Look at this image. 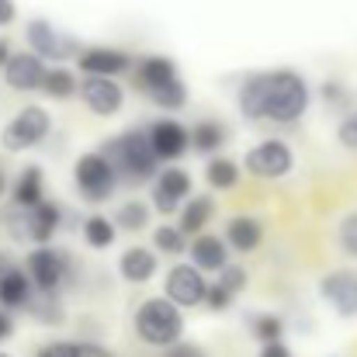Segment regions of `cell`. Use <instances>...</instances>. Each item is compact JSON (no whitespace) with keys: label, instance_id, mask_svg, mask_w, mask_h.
<instances>
[{"label":"cell","instance_id":"cell-1","mask_svg":"<svg viewBox=\"0 0 357 357\" xmlns=\"http://www.w3.org/2000/svg\"><path fill=\"white\" fill-rule=\"evenodd\" d=\"M309 108V84L295 70L250 73L239 87V112L250 121L295 125Z\"/></svg>","mask_w":357,"mask_h":357},{"label":"cell","instance_id":"cell-2","mask_svg":"<svg viewBox=\"0 0 357 357\" xmlns=\"http://www.w3.org/2000/svg\"><path fill=\"white\" fill-rule=\"evenodd\" d=\"M105 156L112 160V167L119 170L125 181H149L160 167V156L149 142V132H125L119 139H112L105 146Z\"/></svg>","mask_w":357,"mask_h":357},{"label":"cell","instance_id":"cell-3","mask_svg":"<svg viewBox=\"0 0 357 357\" xmlns=\"http://www.w3.org/2000/svg\"><path fill=\"white\" fill-rule=\"evenodd\" d=\"M135 333L153 347H174L184 333V316L170 298H146L135 309Z\"/></svg>","mask_w":357,"mask_h":357},{"label":"cell","instance_id":"cell-4","mask_svg":"<svg viewBox=\"0 0 357 357\" xmlns=\"http://www.w3.org/2000/svg\"><path fill=\"white\" fill-rule=\"evenodd\" d=\"M73 177H77V191L94 205L108 202L119 184V170L112 167V160L105 153H84L73 167Z\"/></svg>","mask_w":357,"mask_h":357},{"label":"cell","instance_id":"cell-5","mask_svg":"<svg viewBox=\"0 0 357 357\" xmlns=\"http://www.w3.org/2000/svg\"><path fill=\"white\" fill-rule=\"evenodd\" d=\"M49 128H52L49 112L38 108V105H31V108H24L21 115H14V121L0 132V139H3V149H10V153H24V149L38 146V142L49 135Z\"/></svg>","mask_w":357,"mask_h":357},{"label":"cell","instance_id":"cell-6","mask_svg":"<svg viewBox=\"0 0 357 357\" xmlns=\"http://www.w3.org/2000/svg\"><path fill=\"white\" fill-rule=\"evenodd\" d=\"M243 167H246V174H253V177H260V181H278V177L291 174L295 156H291V149H288L281 139H264V142H257V146L246 153Z\"/></svg>","mask_w":357,"mask_h":357},{"label":"cell","instance_id":"cell-7","mask_svg":"<svg viewBox=\"0 0 357 357\" xmlns=\"http://www.w3.org/2000/svg\"><path fill=\"white\" fill-rule=\"evenodd\" d=\"M163 288H167V298L174 305H198V302L208 298V288L212 284L205 281V271H198L195 264H174L167 271Z\"/></svg>","mask_w":357,"mask_h":357},{"label":"cell","instance_id":"cell-8","mask_svg":"<svg viewBox=\"0 0 357 357\" xmlns=\"http://www.w3.org/2000/svg\"><path fill=\"white\" fill-rule=\"evenodd\" d=\"M24 35H28V45L35 49V56H42V59H73V56H80V42L56 31L45 17L28 21Z\"/></svg>","mask_w":357,"mask_h":357},{"label":"cell","instance_id":"cell-9","mask_svg":"<svg viewBox=\"0 0 357 357\" xmlns=\"http://www.w3.org/2000/svg\"><path fill=\"white\" fill-rule=\"evenodd\" d=\"M63 274H66V257L52 246H35L28 253V278L31 284L42 291V295H52L59 284H63Z\"/></svg>","mask_w":357,"mask_h":357},{"label":"cell","instance_id":"cell-10","mask_svg":"<svg viewBox=\"0 0 357 357\" xmlns=\"http://www.w3.org/2000/svg\"><path fill=\"white\" fill-rule=\"evenodd\" d=\"M319 291L344 319L357 316V271H330L319 281Z\"/></svg>","mask_w":357,"mask_h":357},{"label":"cell","instance_id":"cell-11","mask_svg":"<svg viewBox=\"0 0 357 357\" xmlns=\"http://www.w3.org/2000/svg\"><path fill=\"white\" fill-rule=\"evenodd\" d=\"M188 195H191V177L184 170L170 167V170H160L156 174V184H153V205H156V212H163V215L177 212L188 202Z\"/></svg>","mask_w":357,"mask_h":357},{"label":"cell","instance_id":"cell-12","mask_svg":"<svg viewBox=\"0 0 357 357\" xmlns=\"http://www.w3.org/2000/svg\"><path fill=\"white\" fill-rule=\"evenodd\" d=\"M49 70H45V59L35 56V52H17L7 66H3V80L14 87V91H42Z\"/></svg>","mask_w":357,"mask_h":357},{"label":"cell","instance_id":"cell-13","mask_svg":"<svg viewBox=\"0 0 357 357\" xmlns=\"http://www.w3.org/2000/svg\"><path fill=\"white\" fill-rule=\"evenodd\" d=\"M80 98H84V105H87L94 115H101V119L115 115L121 108V101H125L121 87L112 77H87V80L80 84Z\"/></svg>","mask_w":357,"mask_h":357},{"label":"cell","instance_id":"cell-14","mask_svg":"<svg viewBox=\"0 0 357 357\" xmlns=\"http://www.w3.org/2000/svg\"><path fill=\"white\" fill-rule=\"evenodd\" d=\"M149 142H153V149H156L160 160H177L191 146V132L181 121L160 119V121H153V128H149Z\"/></svg>","mask_w":357,"mask_h":357},{"label":"cell","instance_id":"cell-15","mask_svg":"<svg viewBox=\"0 0 357 357\" xmlns=\"http://www.w3.org/2000/svg\"><path fill=\"white\" fill-rule=\"evenodd\" d=\"M77 66H80L87 77H119V73H125L132 63H128V56L119 52V49L98 45V49H84L80 59H77Z\"/></svg>","mask_w":357,"mask_h":357},{"label":"cell","instance_id":"cell-16","mask_svg":"<svg viewBox=\"0 0 357 357\" xmlns=\"http://www.w3.org/2000/svg\"><path fill=\"white\" fill-rule=\"evenodd\" d=\"M170 80H177L174 59H167V56H146V59H139V66H135V84H139L142 94H153V91H160V87L170 84Z\"/></svg>","mask_w":357,"mask_h":357},{"label":"cell","instance_id":"cell-17","mask_svg":"<svg viewBox=\"0 0 357 357\" xmlns=\"http://www.w3.org/2000/svg\"><path fill=\"white\" fill-rule=\"evenodd\" d=\"M191 264L198 271H226L229 267V250H226V243L219 236L202 233V236L191 243Z\"/></svg>","mask_w":357,"mask_h":357},{"label":"cell","instance_id":"cell-18","mask_svg":"<svg viewBox=\"0 0 357 357\" xmlns=\"http://www.w3.org/2000/svg\"><path fill=\"white\" fill-rule=\"evenodd\" d=\"M119 271H121L125 281H132V284H146V281L156 274V253H149L146 246H132V250L121 253Z\"/></svg>","mask_w":357,"mask_h":357},{"label":"cell","instance_id":"cell-19","mask_svg":"<svg viewBox=\"0 0 357 357\" xmlns=\"http://www.w3.org/2000/svg\"><path fill=\"white\" fill-rule=\"evenodd\" d=\"M59 222H63V215H59V208H56L52 202H42V205L28 208V233H31V239H35L38 246H45L49 239L56 236Z\"/></svg>","mask_w":357,"mask_h":357},{"label":"cell","instance_id":"cell-20","mask_svg":"<svg viewBox=\"0 0 357 357\" xmlns=\"http://www.w3.org/2000/svg\"><path fill=\"white\" fill-rule=\"evenodd\" d=\"M45 202V177L38 167H24L17 184H14V205L17 208H35Z\"/></svg>","mask_w":357,"mask_h":357},{"label":"cell","instance_id":"cell-21","mask_svg":"<svg viewBox=\"0 0 357 357\" xmlns=\"http://www.w3.org/2000/svg\"><path fill=\"white\" fill-rule=\"evenodd\" d=\"M226 236H229V246H233V250L250 253V250H257V246H260L264 229H260V222H257V219H250V215H236V219H229Z\"/></svg>","mask_w":357,"mask_h":357},{"label":"cell","instance_id":"cell-22","mask_svg":"<svg viewBox=\"0 0 357 357\" xmlns=\"http://www.w3.org/2000/svg\"><path fill=\"white\" fill-rule=\"evenodd\" d=\"M31 298V278L24 271H10L7 278H0V305L3 309H17Z\"/></svg>","mask_w":357,"mask_h":357},{"label":"cell","instance_id":"cell-23","mask_svg":"<svg viewBox=\"0 0 357 357\" xmlns=\"http://www.w3.org/2000/svg\"><path fill=\"white\" fill-rule=\"evenodd\" d=\"M212 212H215V202H212V198H205V195H202V198H191V202L184 205V212H181V229L202 236V229L208 226Z\"/></svg>","mask_w":357,"mask_h":357},{"label":"cell","instance_id":"cell-24","mask_svg":"<svg viewBox=\"0 0 357 357\" xmlns=\"http://www.w3.org/2000/svg\"><path fill=\"white\" fill-rule=\"evenodd\" d=\"M205 177H208V184H212L215 191H229V188H236V181H239V163L229 160V156H215V160L208 163Z\"/></svg>","mask_w":357,"mask_h":357},{"label":"cell","instance_id":"cell-25","mask_svg":"<svg viewBox=\"0 0 357 357\" xmlns=\"http://www.w3.org/2000/svg\"><path fill=\"white\" fill-rule=\"evenodd\" d=\"M222 142H226V128H222L219 121H212V119L198 121L195 132H191V146H195L198 153H215Z\"/></svg>","mask_w":357,"mask_h":357},{"label":"cell","instance_id":"cell-26","mask_svg":"<svg viewBox=\"0 0 357 357\" xmlns=\"http://www.w3.org/2000/svg\"><path fill=\"white\" fill-rule=\"evenodd\" d=\"M42 91H45L49 98H56V101H66V98H73V94L80 91V84H77V77H73L70 70L56 66V70H49V77H45Z\"/></svg>","mask_w":357,"mask_h":357},{"label":"cell","instance_id":"cell-27","mask_svg":"<svg viewBox=\"0 0 357 357\" xmlns=\"http://www.w3.org/2000/svg\"><path fill=\"white\" fill-rule=\"evenodd\" d=\"M84 239L94 246V250H108L115 243V219H105V215H91L84 222Z\"/></svg>","mask_w":357,"mask_h":357},{"label":"cell","instance_id":"cell-28","mask_svg":"<svg viewBox=\"0 0 357 357\" xmlns=\"http://www.w3.org/2000/svg\"><path fill=\"white\" fill-rule=\"evenodd\" d=\"M149 101H153L156 108H163V112H177V108H184V105H188V87H184V80L177 77V80L163 84L160 91H153V94H149Z\"/></svg>","mask_w":357,"mask_h":357},{"label":"cell","instance_id":"cell-29","mask_svg":"<svg viewBox=\"0 0 357 357\" xmlns=\"http://www.w3.org/2000/svg\"><path fill=\"white\" fill-rule=\"evenodd\" d=\"M115 226H119V229H128V233L146 229V226H149V205H142V202H125V205H119Z\"/></svg>","mask_w":357,"mask_h":357},{"label":"cell","instance_id":"cell-30","mask_svg":"<svg viewBox=\"0 0 357 357\" xmlns=\"http://www.w3.org/2000/svg\"><path fill=\"white\" fill-rule=\"evenodd\" d=\"M153 243H156L160 253H174V257L188 250V239H184V229H181V226H160V229L153 233Z\"/></svg>","mask_w":357,"mask_h":357},{"label":"cell","instance_id":"cell-31","mask_svg":"<svg viewBox=\"0 0 357 357\" xmlns=\"http://www.w3.org/2000/svg\"><path fill=\"white\" fill-rule=\"evenodd\" d=\"M253 337L264 344H278L281 340V319L278 316H257L253 319Z\"/></svg>","mask_w":357,"mask_h":357},{"label":"cell","instance_id":"cell-32","mask_svg":"<svg viewBox=\"0 0 357 357\" xmlns=\"http://www.w3.org/2000/svg\"><path fill=\"white\" fill-rule=\"evenodd\" d=\"M337 239H340V246H344L347 257H357V212L344 215V222L337 229Z\"/></svg>","mask_w":357,"mask_h":357},{"label":"cell","instance_id":"cell-33","mask_svg":"<svg viewBox=\"0 0 357 357\" xmlns=\"http://www.w3.org/2000/svg\"><path fill=\"white\" fill-rule=\"evenodd\" d=\"M215 284H222L229 295H239V291L246 288V271L236 267V264H229L226 271H219V281H215Z\"/></svg>","mask_w":357,"mask_h":357},{"label":"cell","instance_id":"cell-34","mask_svg":"<svg viewBox=\"0 0 357 357\" xmlns=\"http://www.w3.org/2000/svg\"><path fill=\"white\" fill-rule=\"evenodd\" d=\"M337 139H340V146H344V149L357 153V112H351L347 119L337 125Z\"/></svg>","mask_w":357,"mask_h":357},{"label":"cell","instance_id":"cell-35","mask_svg":"<svg viewBox=\"0 0 357 357\" xmlns=\"http://www.w3.org/2000/svg\"><path fill=\"white\" fill-rule=\"evenodd\" d=\"M38 357H84V347L59 340V344H45V347L38 351Z\"/></svg>","mask_w":357,"mask_h":357},{"label":"cell","instance_id":"cell-36","mask_svg":"<svg viewBox=\"0 0 357 357\" xmlns=\"http://www.w3.org/2000/svg\"><path fill=\"white\" fill-rule=\"evenodd\" d=\"M323 98H326L330 105H351V94H347V91H344V84H337V80L323 84Z\"/></svg>","mask_w":357,"mask_h":357},{"label":"cell","instance_id":"cell-37","mask_svg":"<svg viewBox=\"0 0 357 357\" xmlns=\"http://www.w3.org/2000/svg\"><path fill=\"white\" fill-rule=\"evenodd\" d=\"M233 298H236V295H229V291H226L222 284H212V288H208V298H205V302H208L212 309H226V305H229Z\"/></svg>","mask_w":357,"mask_h":357},{"label":"cell","instance_id":"cell-38","mask_svg":"<svg viewBox=\"0 0 357 357\" xmlns=\"http://www.w3.org/2000/svg\"><path fill=\"white\" fill-rule=\"evenodd\" d=\"M163 357H205V351H198L195 344H174Z\"/></svg>","mask_w":357,"mask_h":357},{"label":"cell","instance_id":"cell-39","mask_svg":"<svg viewBox=\"0 0 357 357\" xmlns=\"http://www.w3.org/2000/svg\"><path fill=\"white\" fill-rule=\"evenodd\" d=\"M14 17H17V7H14V0H0V28H7Z\"/></svg>","mask_w":357,"mask_h":357},{"label":"cell","instance_id":"cell-40","mask_svg":"<svg viewBox=\"0 0 357 357\" xmlns=\"http://www.w3.org/2000/svg\"><path fill=\"white\" fill-rule=\"evenodd\" d=\"M260 357H291V351L278 340V344H264V351H260Z\"/></svg>","mask_w":357,"mask_h":357},{"label":"cell","instance_id":"cell-41","mask_svg":"<svg viewBox=\"0 0 357 357\" xmlns=\"http://www.w3.org/2000/svg\"><path fill=\"white\" fill-rule=\"evenodd\" d=\"M14 333V323H10V316L7 312H0V340H7Z\"/></svg>","mask_w":357,"mask_h":357},{"label":"cell","instance_id":"cell-42","mask_svg":"<svg viewBox=\"0 0 357 357\" xmlns=\"http://www.w3.org/2000/svg\"><path fill=\"white\" fill-rule=\"evenodd\" d=\"M10 59H14V56H10V42H7V38H0V70H3Z\"/></svg>","mask_w":357,"mask_h":357},{"label":"cell","instance_id":"cell-43","mask_svg":"<svg viewBox=\"0 0 357 357\" xmlns=\"http://www.w3.org/2000/svg\"><path fill=\"white\" fill-rule=\"evenodd\" d=\"M10 271H14V264H10V257H7V253L0 250V278H7Z\"/></svg>","mask_w":357,"mask_h":357},{"label":"cell","instance_id":"cell-44","mask_svg":"<svg viewBox=\"0 0 357 357\" xmlns=\"http://www.w3.org/2000/svg\"><path fill=\"white\" fill-rule=\"evenodd\" d=\"M0 195H3V174H0Z\"/></svg>","mask_w":357,"mask_h":357},{"label":"cell","instance_id":"cell-45","mask_svg":"<svg viewBox=\"0 0 357 357\" xmlns=\"http://www.w3.org/2000/svg\"><path fill=\"white\" fill-rule=\"evenodd\" d=\"M0 357H7V354H0Z\"/></svg>","mask_w":357,"mask_h":357}]
</instances>
